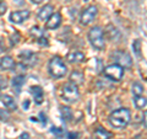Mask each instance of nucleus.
Returning a JSON list of instances; mask_svg holds the SVG:
<instances>
[{"instance_id": "obj_1", "label": "nucleus", "mask_w": 147, "mask_h": 139, "mask_svg": "<svg viewBox=\"0 0 147 139\" xmlns=\"http://www.w3.org/2000/svg\"><path fill=\"white\" fill-rule=\"evenodd\" d=\"M130 119H131V114L127 108H118L115 111H113L109 116L110 126L117 129L125 128L130 123Z\"/></svg>"}, {"instance_id": "obj_2", "label": "nucleus", "mask_w": 147, "mask_h": 139, "mask_svg": "<svg viewBox=\"0 0 147 139\" xmlns=\"http://www.w3.org/2000/svg\"><path fill=\"white\" fill-rule=\"evenodd\" d=\"M49 73L54 78H63L67 73V67L64 61L59 57H54L49 61Z\"/></svg>"}, {"instance_id": "obj_3", "label": "nucleus", "mask_w": 147, "mask_h": 139, "mask_svg": "<svg viewBox=\"0 0 147 139\" xmlns=\"http://www.w3.org/2000/svg\"><path fill=\"white\" fill-rule=\"evenodd\" d=\"M88 40L91 44L96 49H103L104 48V32L99 26L92 27L88 32Z\"/></svg>"}, {"instance_id": "obj_4", "label": "nucleus", "mask_w": 147, "mask_h": 139, "mask_svg": "<svg viewBox=\"0 0 147 139\" xmlns=\"http://www.w3.org/2000/svg\"><path fill=\"white\" fill-rule=\"evenodd\" d=\"M63 99L66 101V102H75V101L79 99V90H77V86L72 82H67L63 86V91H61Z\"/></svg>"}, {"instance_id": "obj_5", "label": "nucleus", "mask_w": 147, "mask_h": 139, "mask_svg": "<svg viewBox=\"0 0 147 139\" xmlns=\"http://www.w3.org/2000/svg\"><path fill=\"white\" fill-rule=\"evenodd\" d=\"M104 75L112 81H120L124 75V68L118 64H110L104 69Z\"/></svg>"}, {"instance_id": "obj_6", "label": "nucleus", "mask_w": 147, "mask_h": 139, "mask_svg": "<svg viewBox=\"0 0 147 139\" xmlns=\"http://www.w3.org/2000/svg\"><path fill=\"white\" fill-rule=\"evenodd\" d=\"M113 59L117 62L115 64L120 65L121 68H130L132 63L131 57L124 50H117L115 53H113Z\"/></svg>"}, {"instance_id": "obj_7", "label": "nucleus", "mask_w": 147, "mask_h": 139, "mask_svg": "<svg viewBox=\"0 0 147 139\" xmlns=\"http://www.w3.org/2000/svg\"><path fill=\"white\" fill-rule=\"evenodd\" d=\"M97 14H98L97 7L93 6V5H91V6H88L87 9H85L84 12H82V15H81V24L84 25V26L91 24V22L96 18Z\"/></svg>"}, {"instance_id": "obj_8", "label": "nucleus", "mask_w": 147, "mask_h": 139, "mask_svg": "<svg viewBox=\"0 0 147 139\" xmlns=\"http://www.w3.org/2000/svg\"><path fill=\"white\" fill-rule=\"evenodd\" d=\"M30 11L28 10H20V11H13L10 14V21L12 24H22L30 17Z\"/></svg>"}, {"instance_id": "obj_9", "label": "nucleus", "mask_w": 147, "mask_h": 139, "mask_svg": "<svg viewBox=\"0 0 147 139\" xmlns=\"http://www.w3.org/2000/svg\"><path fill=\"white\" fill-rule=\"evenodd\" d=\"M60 24H61V15L59 12H53L52 15L48 17L45 27L49 30H55L60 26Z\"/></svg>"}, {"instance_id": "obj_10", "label": "nucleus", "mask_w": 147, "mask_h": 139, "mask_svg": "<svg viewBox=\"0 0 147 139\" xmlns=\"http://www.w3.org/2000/svg\"><path fill=\"white\" fill-rule=\"evenodd\" d=\"M15 67V61L9 55H5V57L0 59V69H3V70H12Z\"/></svg>"}, {"instance_id": "obj_11", "label": "nucleus", "mask_w": 147, "mask_h": 139, "mask_svg": "<svg viewBox=\"0 0 147 139\" xmlns=\"http://www.w3.org/2000/svg\"><path fill=\"white\" fill-rule=\"evenodd\" d=\"M66 59L70 63H81L85 61V54L79 52V50H72L66 55Z\"/></svg>"}, {"instance_id": "obj_12", "label": "nucleus", "mask_w": 147, "mask_h": 139, "mask_svg": "<svg viewBox=\"0 0 147 139\" xmlns=\"http://www.w3.org/2000/svg\"><path fill=\"white\" fill-rule=\"evenodd\" d=\"M31 94L34 97V102L37 105H40L43 102V90L40 86H32L31 87Z\"/></svg>"}, {"instance_id": "obj_13", "label": "nucleus", "mask_w": 147, "mask_h": 139, "mask_svg": "<svg viewBox=\"0 0 147 139\" xmlns=\"http://www.w3.org/2000/svg\"><path fill=\"white\" fill-rule=\"evenodd\" d=\"M1 101H3L4 106H5L7 110H11V111H16V110H17V105H16L15 100H13L11 96H9V95H3V96H1Z\"/></svg>"}, {"instance_id": "obj_14", "label": "nucleus", "mask_w": 147, "mask_h": 139, "mask_svg": "<svg viewBox=\"0 0 147 139\" xmlns=\"http://www.w3.org/2000/svg\"><path fill=\"white\" fill-rule=\"evenodd\" d=\"M53 11H54V7L52 5H44L38 11V17L40 18V20H48V17L52 15Z\"/></svg>"}, {"instance_id": "obj_15", "label": "nucleus", "mask_w": 147, "mask_h": 139, "mask_svg": "<svg viewBox=\"0 0 147 139\" xmlns=\"http://www.w3.org/2000/svg\"><path fill=\"white\" fill-rule=\"evenodd\" d=\"M94 136L97 139H112L113 134L110 132H108V131H105V129L102 128V127H98L94 131Z\"/></svg>"}, {"instance_id": "obj_16", "label": "nucleus", "mask_w": 147, "mask_h": 139, "mask_svg": "<svg viewBox=\"0 0 147 139\" xmlns=\"http://www.w3.org/2000/svg\"><path fill=\"white\" fill-rule=\"evenodd\" d=\"M84 74L82 73H80V72H74L72 74H71V76H70V82H72V84H75L76 86L77 85H80V84H82L84 82Z\"/></svg>"}, {"instance_id": "obj_17", "label": "nucleus", "mask_w": 147, "mask_h": 139, "mask_svg": "<svg viewBox=\"0 0 147 139\" xmlns=\"http://www.w3.org/2000/svg\"><path fill=\"white\" fill-rule=\"evenodd\" d=\"M24 84H25V76L24 75H17L12 79V86L16 87L17 91H20V89Z\"/></svg>"}, {"instance_id": "obj_18", "label": "nucleus", "mask_w": 147, "mask_h": 139, "mask_svg": "<svg viewBox=\"0 0 147 139\" xmlns=\"http://www.w3.org/2000/svg\"><path fill=\"white\" fill-rule=\"evenodd\" d=\"M144 90H145L144 86H142L140 82H134V84H132L131 91H132V94H134V96H142Z\"/></svg>"}, {"instance_id": "obj_19", "label": "nucleus", "mask_w": 147, "mask_h": 139, "mask_svg": "<svg viewBox=\"0 0 147 139\" xmlns=\"http://www.w3.org/2000/svg\"><path fill=\"white\" fill-rule=\"evenodd\" d=\"M20 57L24 59V62L33 64V61H32V59H34V58H36V55L32 53V52H30V50H25V52H22V53H21Z\"/></svg>"}, {"instance_id": "obj_20", "label": "nucleus", "mask_w": 147, "mask_h": 139, "mask_svg": "<svg viewBox=\"0 0 147 139\" xmlns=\"http://www.w3.org/2000/svg\"><path fill=\"white\" fill-rule=\"evenodd\" d=\"M134 104L137 108H145L146 107V104H147V101L144 96H135V99H134Z\"/></svg>"}, {"instance_id": "obj_21", "label": "nucleus", "mask_w": 147, "mask_h": 139, "mask_svg": "<svg viewBox=\"0 0 147 139\" xmlns=\"http://www.w3.org/2000/svg\"><path fill=\"white\" fill-rule=\"evenodd\" d=\"M61 114H63V118L65 121H70L72 118V112L69 107H61Z\"/></svg>"}, {"instance_id": "obj_22", "label": "nucleus", "mask_w": 147, "mask_h": 139, "mask_svg": "<svg viewBox=\"0 0 147 139\" xmlns=\"http://www.w3.org/2000/svg\"><path fill=\"white\" fill-rule=\"evenodd\" d=\"M31 33L33 35L34 37H37V38H40V37H43V30L40 29V27H38V26H36V27H32L31 29Z\"/></svg>"}, {"instance_id": "obj_23", "label": "nucleus", "mask_w": 147, "mask_h": 139, "mask_svg": "<svg viewBox=\"0 0 147 139\" xmlns=\"http://www.w3.org/2000/svg\"><path fill=\"white\" fill-rule=\"evenodd\" d=\"M140 41L139 40H136L134 43H132V49H134V52H135V54L137 55V57H140Z\"/></svg>"}, {"instance_id": "obj_24", "label": "nucleus", "mask_w": 147, "mask_h": 139, "mask_svg": "<svg viewBox=\"0 0 147 139\" xmlns=\"http://www.w3.org/2000/svg\"><path fill=\"white\" fill-rule=\"evenodd\" d=\"M10 41H11V46L18 43V41H20V35H18V32H15V33L10 37Z\"/></svg>"}, {"instance_id": "obj_25", "label": "nucleus", "mask_w": 147, "mask_h": 139, "mask_svg": "<svg viewBox=\"0 0 147 139\" xmlns=\"http://www.w3.org/2000/svg\"><path fill=\"white\" fill-rule=\"evenodd\" d=\"M7 118H9V113L5 112L4 110H0V119L1 121H7Z\"/></svg>"}, {"instance_id": "obj_26", "label": "nucleus", "mask_w": 147, "mask_h": 139, "mask_svg": "<svg viewBox=\"0 0 147 139\" xmlns=\"http://www.w3.org/2000/svg\"><path fill=\"white\" fill-rule=\"evenodd\" d=\"M38 44H40V46H48V40L45 38V37H40V38H38Z\"/></svg>"}, {"instance_id": "obj_27", "label": "nucleus", "mask_w": 147, "mask_h": 139, "mask_svg": "<svg viewBox=\"0 0 147 139\" xmlns=\"http://www.w3.org/2000/svg\"><path fill=\"white\" fill-rule=\"evenodd\" d=\"M5 86H6V81L4 80V78H3V76H0V90L4 89Z\"/></svg>"}, {"instance_id": "obj_28", "label": "nucleus", "mask_w": 147, "mask_h": 139, "mask_svg": "<svg viewBox=\"0 0 147 139\" xmlns=\"http://www.w3.org/2000/svg\"><path fill=\"white\" fill-rule=\"evenodd\" d=\"M6 10V5L4 3H0V15H1V14H4V11Z\"/></svg>"}, {"instance_id": "obj_29", "label": "nucleus", "mask_w": 147, "mask_h": 139, "mask_svg": "<svg viewBox=\"0 0 147 139\" xmlns=\"http://www.w3.org/2000/svg\"><path fill=\"white\" fill-rule=\"evenodd\" d=\"M20 139H30V134L28 133H22Z\"/></svg>"}, {"instance_id": "obj_30", "label": "nucleus", "mask_w": 147, "mask_h": 139, "mask_svg": "<svg viewBox=\"0 0 147 139\" xmlns=\"http://www.w3.org/2000/svg\"><path fill=\"white\" fill-rule=\"evenodd\" d=\"M28 106H30V102H28V101H26V102L24 104V108L27 110V108H28Z\"/></svg>"}, {"instance_id": "obj_31", "label": "nucleus", "mask_w": 147, "mask_h": 139, "mask_svg": "<svg viewBox=\"0 0 147 139\" xmlns=\"http://www.w3.org/2000/svg\"><path fill=\"white\" fill-rule=\"evenodd\" d=\"M142 121H144V127L146 128V112H144V119Z\"/></svg>"}, {"instance_id": "obj_32", "label": "nucleus", "mask_w": 147, "mask_h": 139, "mask_svg": "<svg viewBox=\"0 0 147 139\" xmlns=\"http://www.w3.org/2000/svg\"><path fill=\"white\" fill-rule=\"evenodd\" d=\"M42 1H43V0H32V3H34V4H39Z\"/></svg>"}, {"instance_id": "obj_33", "label": "nucleus", "mask_w": 147, "mask_h": 139, "mask_svg": "<svg viewBox=\"0 0 147 139\" xmlns=\"http://www.w3.org/2000/svg\"><path fill=\"white\" fill-rule=\"evenodd\" d=\"M0 97H1V95H0Z\"/></svg>"}]
</instances>
